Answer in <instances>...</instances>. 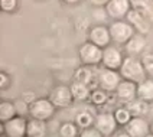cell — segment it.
<instances>
[{"label": "cell", "mask_w": 153, "mask_h": 137, "mask_svg": "<svg viewBox=\"0 0 153 137\" xmlns=\"http://www.w3.org/2000/svg\"><path fill=\"white\" fill-rule=\"evenodd\" d=\"M15 116H17L16 104L12 101H0V121L1 123H6Z\"/></svg>", "instance_id": "21"}, {"label": "cell", "mask_w": 153, "mask_h": 137, "mask_svg": "<svg viewBox=\"0 0 153 137\" xmlns=\"http://www.w3.org/2000/svg\"><path fill=\"white\" fill-rule=\"evenodd\" d=\"M64 3H67V4H76V3H79L81 0H62Z\"/></svg>", "instance_id": "32"}, {"label": "cell", "mask_w": 153, "mask_h": 137, "mask_svg": "<svg viewBox=\"0 0 153 137\" xmlns=\"http://www.w3.org/2000/svg\"><path fill=\"white\" fill-rule=\"evenodd\" d=\"M121 81L119 71H113V69H105L101 68L97 71V85L100 90L105 91L107 94L116 91L117 85Z\"/></svg>", "instance_id": "4"}, {"label": "cell", "mask_w": 153, "mask_h": 137, "mask_svg": "<svg viewBox=\"0 0 153 137\" xmlns=\"http://www.w3.org/2000/svg\"><path fill=\"white\" fill-rule=\"evenodd\" d=\"M79 129L75 126V123L71 121H65L62 123L59 127V136L61 137H78Z\"/></svg>", "instance_id": "23"}, {"label": "cell", "mask_w": 153, "mask_h": 137, "mask_svg": "<svg viewBox=\"0 0 153 137\" xmlns=\"http://www.w3.org/2000/svg\"><path fill=\"white\" fill-rule=\"evenodd\" d=\"M146 45H147V39H146L145 35H140V33H134L127 42L124 43L126 52L128 53V56H137V55H140L142 52L145 51Z\"/></svg>", "instance_id": "16"}, {"label": "cell", "mask_w": 153, "mask_h": 137, "mask_svg": "<svg viewBox=\"0 0 153 137\" xmlns=\"http://www.w3.org/2000/svg\"><path fill=\"white\" fill-rule=\"evenodd\" d=\"M78 55H79V61L82 62V65L97 67V65L101 64L102 49L93 45L91 42H84L78 49Z\"/></svg>", "instance_id": "5"}, {"label": "cell", "mask_w": 153, "mask_h": 137, "mask_svg": "<svg viewBox=\"0 0 153 137\" xmlns=\"http://www.w3.org/2000/svg\"><path fill=\"white\" fill-rule=\"evenodd\" d=\"M94 68L95 67H85V65H82V67H79L76 69L75 74H74V79L87 85L91 91L98 88V85H97V71H94Z\"/></svg>", "instance_id": "14"}, {"label": "cell", "mask_w": 153, "mask_h": 137, "mask_svg": "<svg viewBox=\"0 0 153 137\" xmlns=\"http://www.w3.org/2000/svg\"><path fill=\"white\" fill-rule=\"evenodd\" d=\"M90 3L93 6H95V7H102V6H105L108 3V0H90Z\"/></svg>", "instance_id": "31"}, {"label": "cell", "mask_w": 153, "mask_h": 137, "mask_svg": "<svg viewBox=\"0 0 153 137\" xmlns=\"http://www.w3.org/2000/svg\"><path fill=\"white\" fill-rule=\"evenodd\" d=\"M145 137H153V134H152V133H149V134H147V136H145Z\"/></svg>", "instance_id": "36"}, {"label": "cell", "mask_w": 153, "mask_h": 137, "mask_svg": "<svg viewBox=\"0 0 153 137\" xmlns=\"http://www.w3.org/2000/svg\"><path fill=\"white\" fill-rule=\"evenodd\" d=\"M124 107H126L128 110V113L131 114V117H143L146 114V111H147V103L139 100V98H134V100L126 103Z\"/></svg>", "instance_id": "20"}, {"label": "cell", "mask_w": 153, "mask_h": 137, "mask_svg": "<svg viewBox=\"0 0 153 137\" xmlns=\"http://www.w3.org/2000/svg\"><path fill=\"white\" fill-rule=\"evenodd\" d=\"M55 107L48 98H35L32 103L27 104V113L30 118L41 121H48L55 114Z\"/></svg>", "instance_id": "2"}, {"label": "cell", "mask_w": 153, "mask_h": 137, "mask_svg": "<svg viewBox=\"0 0 153 137\" xmlns=\"http://www.w3.org/2000/svg\"><path fill=\"white\" fill-rule=\"evenodd\" d=\"M128 1H130V7L133 10H137L147 17V9H150L152 6V0H128Z\"/></svg>", "instance_id": "26"}, {"label": "cell", "mask_w": 153, "mask_h": 137, "mask_svg": "<svg viewBox=\"0 0 153 137\" xmlns=\"http://www.w3.org/2000/svg\"><path fill=\"white\" fill-rule=\"evenodd\" d=\"M150 133H152V134H153V123H152V124H150Z\"/></svg>", "instance_id": "35"}, {"label": "cell", "mask_w": 153, "mask_h": 137, "mask_svg": "<svg viewBox=\"0 0 153 137\" xmlns=\"http://www.w3.org/2000/svg\"><path fill=\"white\" fill-rule=\"evenodd\" d=\"M116 137H128V136L126 134V133H124V131H121V133H119V134H117Z\"/></svg>", "instance_id": "33"}, {"label": "cell", "mask_w": 153, "mask_h": 137, "mask_svg": "<svg viewBox=\"0 0 153 137\" xmlns=\"http://www.w3.org/2000/svg\"><path fill=\"white\" fill-rule=\"evenodd\" d=\"M126 22H128L130 25L133 26V29H134L136 33L145 35L146 36V33L150 30L149 19H147L143 13H140V12H137V10H133V9H130V12L127 13Z\"/></svg>", "instance_id": "13"}, {"label": "cell", "mask_w": 153, "mask_h": 137, "mask_svg": "<svg viewBox=\"0 0 153 137\" xmlns=\"http://www.w3.org/2000/svg\"><path fill=\"white\" fill-rule=\"evenodd\" d=\"M113 116H114V120H116V123H117V126H126L128 121H130V118H131V114L128 113V110L123 105V107H119L116 111L113 113Z\"/></svg>", "instance_id": "24"}, {"label": "cell", "mask_w": 153, "mask_h": 137, "mask_svg": "<svg viewBox=\"0 0 153 137\" xmlns=\"http://www.w3.org/2000/svg\"><path fill=\"white\" fill-rule=\"evenodd\" d=\"M130 9L131 7L128 0H108V3L105 4V13L114 20H124Z\"/></svg>", "instance_id": "11"}, {"label": "cell", "mask_w": 153, "mask_h": 137, "mask_svg": "<svg viewBox=\"0 0 153 137\" xmlns=\"http://www.w3.org/2000/svg\"><path fill=\"white\" fill-rule=\"evenodd\" d=\"M94 123V114H91L90 111H81L76 114L75 117V126L79 130H84L91 127Z\"/></svg>", "instance_id": "22"}, {"label": "cell", "mask_w": 153, "mask_h": 137, "mask_svg": "<svg viewBox=\"0 0 153 137\" xmlns=\"http://www.w3.org/2000/svg\"><path fill=\"white\" fill-rule=\"evenodd\" d=\"M48 100L53 104L55 108H67L74 103L71 91H69V85H64V84L53 87L49 93Z\"/></svg>", "instance_id": "6"}, {"label": "cell", "mask_w": 153, "mask_h": 137, "mask_svg": "<svg viewBox=\"0 0 153 137\" xmlns=\"http://www.w3.org/2000/svg\"><path fill=\"white\" fill-rule=\"evenodd\" d=\"M136 85L134 82L131 81H126V79H121L120 84L116 88V95L121 103H128L131 100L136 98Z\"/></svg>", "instance_id": "15"}, {"label": "cell", "mask_w": 153, "mask_h": 137, "mask_svg": "<svg viewBox=\"0 0 153 137\" xmlns=\"http://www.w3.org/2000/svg\"><path fill=\"white\" fill-rule=\"evenodd\" d=\"M136 98L145 101V103H153V79L146 78L142 82L136 85Z\"/></svg>", "instance_id": "18"}, {"label": "cell", "mask_w": 153, "mask_h": 137, "mask_svg": "<svg viewBox=\"0 0 153 137\" xmlns=\"http://www.w3.org/2000/svg\"><path fill=\"white\" fill-rule=\"evenodd\" d=\"M0 134H3V123L0 121Z\"/></svg>", "instance_id": "34"}, {"label": "cell", "mask_w": 153, "mask_h": 137, "mask_svg": "<svg viewBox=\"0 0 153 137\" xmlns=\"http://www.w3.org/2000/svg\"><path fill=\"white\" fill-rule=\"evenodd\" d=\"M0 101H1V100H0Z\"/></svg>", "instance_id": "38"}, {"label": "cell", "mask_w": 153, "mask_h": 137, "mask_svg": "<svg viewBox=\"0 0 153 137\" xmlns=\"http://www.w3.org/2000/svg\"><path fill=\"white\" fill-rule=\"evenodd\" d=\"M78 137H102V136L100 134V131H98V130H95L93 126H91V127H88V129L79 130Z\"/></svg>", "instance_id": "29"}, {"label": "cell", "mask_w": 153, "mask_h": 137, "mask_svg": "<svg viewBox=\"0 0 153 137\" xmlns=\"http://www.w3.org/2000/svg\"><path fill=\"white\" fill-rule=\"evenodd\" d=\"M152 1H153V0H152Z\"/></svg>", "instance_id": "39"}, {"label": "cell", "mask_w": 153, "mask_h": 137, "mask_svg": "<svg viewBox=\"0 0 153 137\" xmlns=\"http://www.w3.org/2000/svg\"><path fill=\"white\" fill-rule=\"evenodd\" d=\"M140 62H142V65H143V68H145L146 74L153 75V53H146V55H143V58L140 59Z\"/></svg>", "instance_id": "28"}, {"label": "cell", "mask_w": 153, "mask_h": 137, "mask_svg": "<svg viewBox=\"0 0 153 137\" xmlns=\"http://www.w3.org/2000/svg\"><path fill=\"white\" fill-rule=\"evenodd\" d=\"M93 127L98 130L102 137H108L117 130V123L114 120L113 113H100L94 116Z\"/></svg>", "instance_id": "8"}, {"label": "cell", "mask_w": 153, "mask_h": 137, "mask_svg": "<svg viewBox=\"0 0 153 137\" xmlns=\"http://www.w3.org/2000/svg\"><path fill=\"white\" fill-rule=\"evenodd\" d=\"M19 6V0H0V12L13 13Z\"/></svg>", "instance_id": "27"}, {"label": "cell", "mask_w": 153, "mask_h": 137, "mask_svg": "<svg viewBox=\"0 0 153 137\" xmlns=\"http://www.w3.org/2000/svg\"><path fill=\"white\" fill-rule=\"evenodd\" d=\"M88 100H90L94 105H104V104L107 103V100H108V94H107L105 91L100 90V88H95V90L91 91Z\"/></svg>", "instance_id": "25"}, {"label": "cell", "mask_w": 153, "mask_h": 137, "mask_svg": "<svg viewBox=\"0 0 153 137\" xmlns=\"http://www.w3.org/2000/svg\"><path fill=\"white\" fill-rule=\"evenodd\" d=\"M9 82H10V78L6 72H3V71H0V90H3V88H6L9 85Z\"/></svg>", "instance_id": "30"}, {"label": "cell", "mask_w": 153, "mask_h": 137, "mask_svg": "<svg viewBox=\"0 0 153 137\" xmlns=\"http://www.w3.org/2000/svg\"><path fill=\"white\" fill-rule=\"evenodd\" d=\"M69 91H71L74 101H87L90 98V94H91V90L84 84L78 82V81H74L69 85Z\"/></svg>", "instance_id": "19"}, {"label": "cell", "mask_w": 153, "mask_h": 137, "mask_svg": "<svg viewBox=\"0 0 153 137\" xmlns=\"http://www.w3.org/2000/svg\"><path fill=\"white\" fill-rule=\"evenodd\" d=\"M26 120L23 116H15L13 118L3 123V134L6 137H26Z\"/></svg>", "instance_id": "9"}, {"label": "cell", "mask_w": 153, "mask_h": 137, "mask_svg": "<svg viewBox=\"0 0 153 137\" xmlns=\"http://www.w3.org/2000/svg\"><path fill=\"white\" fill-rule=\"evenodd\" d=\"M124 59L123 53L117 46L108 45L105 48H102V55H101V65L105 69H113V71H119L121 67V62Z\"/></svg>", "instance_id": "7"}, {"label": "cell", "mask_w": 153, "mask_h": 137, "mask_svg": "<svg viewBox=\"0 0 153 137\" xmlns=\"http://www.w3.org/2000/svg\"><path fill=\"white\" fill-rule=\"evenodd\" d=\"M108 33H110V39L114 43L124 45L136 32H134L133 26L126 20H114L108 26Z\"/></svg>", "instance_id": "3"}, {"label": "cell", "mask_w": 153, "mask_h": 137, "mask_svg": "<svg viewBox=\"0 0 153 137\" xmlns=\"http://www.w3.org/2000/svg\"><path fill=\"white\" fill-rule=\"evenodd\" d=\"M124 133L128 137H145L150 133V124L143 117H131L124 126Z\"/></svg>", "instance_id": "10"}, {"label": "cell", "mask_w": 153, "mask_h": 137, "mask_svg": "<svg viewBox=\"0 0 153 137\" xmlns=\"http://www.w3.org/2000/svg\"><path fill=\"white\" fill-rule=\"evenodd\" d=\"M88 42H91L93 45L98 46V48H105L108 46L111 42L110 33H108V27L102 25L93 26L88 32Z\"/></svg>", "instance_id": "12"}, {"label": "cell", "mask_w": 153, "mask_h": 137, "mask_svg": "<svg viewBox=\"0 0 153 137\" xmlns=\"http://www.w3.org/2000/svg\"><path fill=\"white\" fill-rule=\"evenodd\" d=\"M48 136V126L46 121L29 118L26 123V137H46Z\"/></svg>", "instance_id": "17"}, {"label": "cell", "mask_w": 153, "mask_h": 137, "mask_svg": "<svg viewBox=\"0 0 153 137\" xmlns=\"http://www.w3.org/2000/svg\"><path fill=\"white\" fill-rule=\"evenodd\" d=\"M119 74L121 79L131 81L134 84H139L147 78V74H146L142 62L136 56H126L121 62V67L119 68Z\"/></svg>", "instance_id": "1"}, {"label": "cell", "mask_w": 153, "mask_h": 137, "mask_svg": "<svg viewBox=\"0 0 153 137\" xmlns=\"http://www.w3.org/2000/svg\"><path fill=\"white\" fill-rule=\"evenodd\" d=\"M0 137H6V136H4V134H0Z\"/></svg>", "instance_id": "37"}]
</instances>
